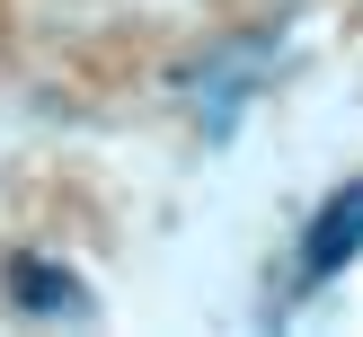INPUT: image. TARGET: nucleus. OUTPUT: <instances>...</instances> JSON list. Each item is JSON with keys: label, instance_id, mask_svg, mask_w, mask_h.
Segmentation results:
<instances>
[{"label": "nucleus", "instance_id": "1", "mask_svg": "<svg viewBox=\"0 0 363 337\" xmlns=\"http://www.w3.org/2000/svg\"><path fill=\"white\" fill-rule=\"evenodd\" d=\"M354 258H363V177H346V187L311 213V231H301V275L328 284V275H346Z\"/></svg>", "mask_w": 363, "mask_h": 337}, {"label": "nucleus", "instance_id": "2", "mask_svg": "<svg viewBox=\"0 0 363 337\" xmlns=\"http://www.w3.org/2000/svg\"><path fill=\"white\" fill-rule=\"evenodd\" d=\"M9 302L18 311H35V319H98V293H89L71 266H45V258H9Z\"/></svg>", "mask_w": 363, "mask_h": 337}, {"label": "nucleus", "instance_id": "3", "mask_svg": "<svg viewBox=\"0 0 363 337\" xmlns=\"http://www.w3.org/2000/svg\"><path fill=\"white\" fill-rule=\"evenodd\" d=\"M257 71H266L257 53H222V62H204V71H195V89H204V124H213V133H230V106L257 89Z\"/></svg>", "mask_w": 363, "mask_h": 337}]
</instances>
